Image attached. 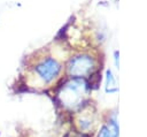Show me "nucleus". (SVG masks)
<instances>
[{"mask_svg":"<svg viewBox=\"0 0 147 137\" xmlns=\"http://www.w3.org/2000/svg\"><path fill=\"white\" fill-rule=\"evenodd\" d=\"M87 84L82 78H74L69 81L60 92V99L67 107H76L86 94Z\"/></svg>","mask_w":147,"mask_h":137,"instance_id":"nucleus-1","label":"nucleus"},{"mask_svg":"<svg viewBox=\"0 0 147 137\" xmlns=\"http://www.w3.org/2000/svg\"><path fill=\"white\" fill-rule=\"evenodd\" d=\"M118 136V125L115 120H110L108 124L102 125L98 137H117Z\"/></svg>","mask_w":147,"mask_h":137,"instance_id":"nucleus-4","label":"nucleus"},{"mask_svg":"<svg viewBox=\"0 0 147 137\" xmlns=\"http://www.w3.org/2000/svg\"><path fill=\"white\" fill-rule=\"evenodd\" d=\"M93 68L94 61L87 54H78L71 58L68 63V71L75 78H82L90 75Z\"/></svg>","mask_w":147,"mask_h":137,"instance_id":"nucleus-2","label":"nucleus"},{"mask_svg":"<svg viewBox=\"0 0 147 137\" xmlns=\"http://www.w3.org/2000/svg\"><path fill=\"white\" fill-rule=\"evenodd\" d=\"M106 91L107 92H116L117 91V85H116V81L115 77L113 76L111 71L108 70L107 71V84H106Z\"/></svg>","mask_w":147,"mask_h":137,"instance_id":"nucleus-5","label":"nucleus"},{"mask_svg":"<svg viewBox=\"0 0 147 137\" xmlns=\"http://www.w3.org/2000/svg\"><path fill=\"white\" fill-rule=\"evenodd\" d=\"M34 71L40 79L45 83H51L61 71V63L54 58H46L39 61Z\"/></svg>","mask_w":147,"mask_h":137,"instance_id":"nucleus-3","label":"nucleus"}]
</instances>
